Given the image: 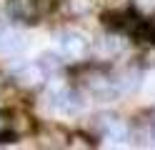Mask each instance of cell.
Masks as SVG:
<instances>
[{"label":"cell","mask_w":155,"mask_h":150,"mask_svg":"<svg viewBox=\"0 0 155 150\" xmlns=\"http://www.w3.org/2000/svg\"><path fill=\"white\" fill-rule=\"evenodd\" d=\"M58 53L60 58L70 60V63H80L85 60V55L90 53V40L83 33H75V30H68L58 38Z\"/></svg>","instance_id":"cell-1"},{"label":"cell","mask_w":155,"mask_h":150,"mask_svg":"<svg viewBox=\"0 0 155 150\" xmlns=\"http://www.w3.org/2000/svg\"><path fill=\"white\" fill-rule=\"evenodd\" d=\"M83 78V85L88 93H93L95 98H113L115 95V88H113V80L98 68H88L85 73L80 75Z\"/></svg>","instance_id":"cell-2"},{"label":"cell","mask_w":155,"mask_h":150,"mask_svg":"<svg viewBox=\"0 0 155 150\" xmlns=\"http://www.w3.org/2000/svg\"><path fill=\"white\" fill-rule=\"evenodd\" d=\"M8 13L20 23H35L40 15V0H8Z\"/></svg>","instance_id":"cell-3"},{"label":"cell","mask_w":155,"mask_h":150,"mask_svg":"<svg viewBox=\"0 0 155 150\" xmlns=\"http://www.w3.org/2000/svg\"><path fill=\"white\" fill-rule=\"evenodd\" d=\"M100 135H103L105 140H110L113 145H120V143H125V140H128L130 130H128V125H125L120 118L108 115V118L100 120Z\"/></svg>","instance_id":"cell-4"},{"label":"cell","mask_w":155,"mask_h":150,"mask_svg":"<svg viewBox=\"0 0 155 150\" xmlns=\"http://www.w3.org/2000/svg\"><path fill=\"white\" fill-rule=\"evenodd\" d=\"M45 70L40 63H25L23 68H18V73H15V83L20 85V88H38V85H43L45 83Z\"/></svg>","instance_id":"cell-5"},{"label":"cell","mask_w":155,"mask_h":150,"mask_svg":"<svg viewBox=\"0 0 155 150\" xmlns=\"http://www.w3.org/2000/svg\"><path fill=\"white\" fill-rule=\"evenodd\" d=\"M25 48V38L18 30H0V55L3 58H15Z\"/></svg>","instance_id":"cell-6"},{"label":"cell","mask_w":155,"mask_h":150,"mask_svg":"<svg viewBox=\"0 0 155 150\" xmlns=\"http://www.w3.org/2000/svg\"><path fill=\"white\" fill-rule=\"evenodd\" d=\"M140 70L138 68H128V70H123V73L113 80V88H115V95L123 93V95H130L135 93V90L140 88Z\"/></svg>","instance_id":"cell-7"},{"label":"cell","mask_w":155,"mask_h":150,"mask_svg":"<svg viewBox=\"0 0 155 150\" xmlns=\"http://www.w3.org/2000/svg\"><path fill=\"white\" fill-rule=\"evenodd\" d=\"M125 45V40L118 35V33H108V35H103L98 40V45H95V53H98L100 58H115L123 50Z\"/></svg>","instance_id":"cell-8"},{"label":"cell","mask_w":155,"mask_h":150,"mask_svg":"<svg viewBox=\"0 0 155 150\" xmlns=\"http://www.w3.org/2000/svg\"><path fill=\"white\" fill-rule=\"evenodd\" d=\"M5 128L13 133V138H20V135H28L33 130V120H30V115L15 110V113H10V118L5 120Z\"/></svg>","instance_id":"cell-9"},{"label":"cell","mask_w":155,"mask_h":150,"mask_svg":"<svg viewBox=\"0 0 155 150\" xmlns=\"http://www.w3.org/2000/svg\"><path fill=\"white\" fill-rule=\"evenodd\" d=\"M103 8H105V15L108 18H125L130 13V0H103Z\"/></svg>","instance_id":"cell-10"},{"label":"cell","mask_w":155,"mask_h":150,"mask_svg":"<svg viewBox=\"0 0 155 150\" xmlns=\"http://www.w3.org/2000/svg\"><path fill=\"white\" fill-rule=\"evenodd\" d=\"M65 140H68V135L63 133V130H58V128H48V130H43V140H40V145H43V148H63V145H65Z\"/></svg>","instance_id":"cell-11"},{"label":"cell","mask_w":155,"mask_h":150,"mask_svg":"<svg viewBox=\"0 0 155 150\" xmlns=\"http://www.w3.org/2000/svg\"><path fill=\"white\" fill-rule=\"evenodd\" d=\"M95 143L90 138H85V135H80V133H75V135H70L65 140V148H73V150H90Z\"/></svg>","instance_id":"cell-12"},{"label":"cell","mask_w":155,"mask_h":150,"mask_svg":"<svg viewBox=\"0 0 155 150\" xmlns=\"http://www.w3.org/2000/svg\"><path fill=\"white\" fill-rule=\"evenodd\" d=\"M68 10H70V15H85L93 10V3L90 0H68Z\"/></svg>","instance_id":"cell-13"},{"label":"cell","mask_w":155,"mask_h":150,"mask_svg":"<svg viewBox=\"0 0 155 150\" xmlns=\"http://www.w3.org/2000/svg\"><path fill=\"white\" fill-rule=\"evenodd\" d=\"M40 65H43L45 73H53V70H58V65H60V63L55 60V55H43V58H40Z\"/></svg>","instance_id":"cell-14"},{"label":"cell","mask_w":155,"mask_h":150,"mask_svg":"<svg viewBox=\"0 0 155 150\" xmlns=\"http://www.w3.org/2000/svg\"><path fill=\"white\" fill-rule=\"evenodd\" d=\"M143 63H145V65H155V50H153V48L145 53V60H143Z\"/></svg>","instance_id":"cell-15"}]
</instances>
